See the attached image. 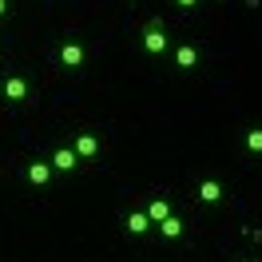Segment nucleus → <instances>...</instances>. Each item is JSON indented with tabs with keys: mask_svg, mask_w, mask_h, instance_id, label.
<instances>
[{
	"mask_svg": "<svg viewBox=\"0 0 262 262\" xmlns=\"http://www.w3.org/2000/svg\"><path fill=\"white\" fill-rule=\"evenodd\" d=\"M139 40H143V52H147V56H163V52L171 48V32H167L163 20H147L143 32H139Z\"/></svg>",
	"mask_w": 262,
	"mask_h": 262,
	"instance_id": "1",
	"label": "nucleus"
},
{
	"mask_svg": "<svg viewBox=\"0 0 262 262\" xmlns=\"http://www.w3.org/2000/svg\"><path fill=\"white\" fill-rule=\"evenodd\" d=\"M48 163H52V171H64V175H72V171H76V167H80L83 159L76 155V147H68V143H60V147L52 151V159H48Z\"/></svg>",
	"mask_w": 262,
	"mask_h": 262,
	"instance_id": "5",
	"label": "nucleus"
},
{
	"mask_svg": "<svg viewBox=\"0 0 262 262\" xmlns=\"http://www.w3.org/2000/svg\"><path fill=\"white\" fill-rule=\"evenodd\" d=\"M56 60H60V68H68V72H83V64H88V48H83L80 40H64L60 52H56Z\"/></svg>",
	"mask_w": 262,
	"mask_h": 262,
	"instance_id": "3",
	"label": "nucleus"
},
{
	"mask_svg": "<svg viewBox=\"0 0 262 262\" xmlns=\"http://www.w3.org/2000/svg\"><path fill=\"white\" fill-rule=\"evenodd\" d=\"M0 99L12 103V107H20V103L32 99V83L24 80V76H4V80H0Z\"/></svg>",
	"mask_w": 262,
	"mask_h": 262,
	"instance_id": "2",
	"label": "nucleus"
},
{
	"mask_svg": "<svg viewBox=\"0 0 262 262\" xmlns=\"http://www.w3.org/2000/svg\"><path fill=\"white\" fill-rule=\"evenodd\" d=\"M183 230H187V223H183L179 214H167L163 223H159V234H163L167 243H175V238H183Z\"/></svg>",
	"mask_w": 262,
	"mask_h": 262,
	"instance_id": "10",
	"label": "nucleus"
},
{
	"mask_svg": "<svg viewBox=\"0 0 262 262\" xmlns=\"http://www.w3.org/2000/svg\"><path fill=\"white\" fill-rule=\"evenodd\" d=\"M72 147H76L80 159H96V155H99V135H92V131H76Z\"/></svg>",
	"mask_w": 262,
	"mask_h": 262,
	"instance_id": "8",
	"label": "nucleus"
},
{
	"mask_svg": "<svg viewBox=\"0 0 262 262\" xmlns=\"http://www.w3.org/2000/svg\"><path fill=\"white\" fill-rule=\"evenodd\" d=\"M24 179L32 183V187H48L52 183V163L48 159H32V163L24 167Z\"/></svg>",
	"mask_w": 262,
	"mask_h": 262,
	"instance_id": "7",
	"label": "nucleus"
},
{
	"mask_svg": "<svg viewBox=\"0 0 262 262\" xmlns=\"http://www.w3.org/2000/svg\"><path fill=\"white\" fill-rule=\"evenodd\" d=\"M199 64H203V52L195 44H179L175 48V72H195Z\"/></svg>",
	"mask_w": 262,
	"mask_h": 262,
	"instance_id": "6",
	"label": "nucleus"
},
{
	"mask_svg": "<svg viewBox=\"0 0 262 262\" xmlns=\"http://www.w3.org/2000/svg\"><path fill=\"white\" fill-rule=\"evenodd\" d=\"M123 230H127V234H147V230H151L147 211H127V214H123Z\"/></svg>",
	"mask_w": 262,
	"mask_h": 262,
	"instance_id": "9",
	"label": "nucleus"
},
{
	"mask_svg": "<svg viewBox=\"0 0 262 262\" xmlns=\"http://www.w3.org/2000/svg\"><path fill=\"white\" fill-rule=\"evenodd\" d=\"M223 195H227V187L214 179V175H203V179L195 183V199H199V203H207V207L223 203Z\"/></svg>",
	"mask_w": 262,
	"mask_h": 262,
	"instance_id": "4",
	"label": "nucleus"
},
{
	"mask_svg": "<svg viewBox=\"0 0 262 262\" xmlns=\"http://www.w3.org/2000/svg\"><path fill=\"white\" fill-rule=\"evenodd\" d=\"M167 214H175L167 199H151V203H147V219H151V227H159V223H163Z\"/></svg>",
	"mask_w": 262,
	"mask_h": 262,
	"instance_id": "11",
	"label": "nucleus"
},
{
	"mask_svg": "<svg viewBox=\"0 0 262 262\" xmlns=\"http://www.w3.org/2000/svg\"><path fill=\"white\" fill-rule=\"evenodd\" d=\"M243 143H246V151H250V155H262V127H246Z\"/></svg>",
	"mask_w": 262,
	"mask_h": 262,
	"instance_id": "12",
	"label": "nucleus"
},
{
	"mask_svg": "<svg viewBox=\"0 0 262 262\" xmlns=\"http://www.w3.org/2000/svg\"><path fill=\"white\" fill-rule=\"evenodd\" d=\"M8 16V0H0V20Z\"/></svg>",
	"mask_w": 262,
	"mask_h": 262,
	"instance_id": "14",
	"label": "nucleus"
},
{
	"mask_svg": "<svg viewBox=\"0 0 262 262\" xmlns=\"http://www.w3.org/2000/svg\"><path fill=\"white\" fill-rule=\"evenodd\" d=\"M175 8H183V12H191V8H199V0H175Z\"/></svg>",
	"mask_w": 262,
	"mask_h": 262,
	"instance_id": "13",
	"label": "nucleus"
}]
</instances>
